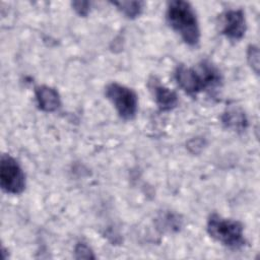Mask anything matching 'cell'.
Instances as JSON below:
<instances>
[{
    "mask_svg": "<svg viewBox=\"0 0 260 260\" xmlns=\"http://www.w3.org/2000/svg\"><path fill=\"white\" fill-rule=\"evenodd\" d=\"M175 79L186 93L195 95L203 90L214 89L221 83V74L217 67L203 60L194 67L180 64L175 70Z\"/></svg>",
    "mask_w": 260,
    "mask_h": 260,
    "instance_id": "obj_1",
    "label": "cell"
},
{
    "mask_svg": "<svg viewBox=\"0 0 260 260\" xmlns=\"http://www.w3.org/2000/svg\"><path fill=\"white\" fill-rule=\"evenodd\" d=\"M166 18L169 25L180 35L189 46H197L200 41V28L196 13L189 2L175 0L168 3Z\"/></svg>",
    "mask_w": 260,
    "mask_h": 260,
    "instance_id": "obj_2",
    "label": "cell"
},
{
    "mask_svg": "<svg viewBox=\"0 0 260 260\" xmlns=\"http://www.w3.org/2000/svg\"><path fill=\"white\" fill-rule=\"evenodd\" d=\"M206 230L213 240L226 248L238 250L246 245L244 226L236 219L224 218L217 213H212L207 219Z\"/></svg>",
    "mask_w": 260,
    "mask_h": 260,
    "instance_id": "obj_3",
    "label": "cell"
},
{
    "mask_svg": "<svg viewBox=\"0 0 260 260\" xmlns=\"http://www.w3.org/2000/svg\"><path fill=\"white\" fill-rule=\"evenodd\" d=\"M105 93L122 119L131 120L135 117L138 108V98L132 88L112 82L106 86Z\"/></svg>",
    "mask_w": 260,
    "mask_h": 260,
    "instance_id": "obj_4",
    "label": "cell"
},
{
    "mask_svg": "<svg viewBox=\"0 0 260 260\" xmlns=\"http://www.w3.org/2000/svg\"><path fill=\"white\" fill-rule=\"evenodd\" d=\"M0 186L2 190L9 194H20L25 188V175L17 162L10 154L4 153L0 159Z\"/></svg>",
    "mask_w": 260,
    "mask_h": 260,
    "instance_id": "obj_5",
    "label": "cell"
},
{
    "mask_svg": "<svg viewBox=\"0 0 260 260\" xmlns=\"http://www.w3.org/2000/svg\"><path fill=\"white\" fill-rule=\"evenodd\" d=\"M220 31L231 41H240L245 36L247 22L242 9H230L221 15Z\"/></svg>",
    "mask_w": 260,
    "mask_h": 260,
    "instance_id": "obj_6",
    "label": "cell"
},
{
    "mask_svg": "<svg viewBox=\"0 0 260 260\" xmlns=\"http://www.w3.org/2000/svg\"><path fill=\"white\" fill-rule=\"evenodd\" d=\"M37 104L40 110L44 112H55L61 106L59 92L48 85H39L35 88Z\"/></svg>",
    "mask_w": 260,
    "mask_h": 260,
    "instance_id": "obj_7",
    "label": "cell"
},
{
    "mask_svg": "<svg viewBox=\"0 0 260 260\" xmlns=\"http://www.w3.org/2000/svg\"><path fill=\"white\" fill-rule=\"evenodd\" d=\"M150 88L152 89L155 103L158 109L162 112H168L178 106V95L174 90L166 87L157 81H150Z\"/></svg>",
    "mask_w": 260,
    "mask_h": 260,
    "instance_id": "obj_8",
    "label": "cell"
},
{
    "mask_svg": "<svg viewBox=\"0 0 260 260\" xmlns=\"http://www.w3.org/2000/svg\"><path fill=\"white\" fill-rule=\"evenodd\" d=\"M221 122L224 127L237 132L244 131L248 127V119L245 112L236 105L226 107L222 113Z\"/></svg>",
    "mask_w": 260,
    "mask_h": 260,
    "instance_id": "obj_9",
    "label": "cell"
},
{
    "mask_svg": "<svg viewBox=\"0 0 260 260\" xmlns=\"http://www.w3.org/2000/svg\"><path fill=\"white\" fill-rule=\"evenodd\" d=\"M112 4L115 5L126 17L131 19L139 16L143 9V3L140 1H119L112 2Z\"/></svg>",
    "mask_w": 260,
    "mask_h": 260,
    "instance_id": "obj_10",
    "label": "cell"
},
{
    "mask_svg": "<svg viewBox=\"0 0 260 260\" xmlns=\"http://www.w3.org/2000/svg\"><path fill=\"white\" fill-rule=\"evenodd\" d=\"M247 60L252 70L259 73V49L255 45H250L247 49Z\"/></svg>",
    "mask_w": 260,
    "mask_h": 260,
    "instance_id": "obj_11",
    "label": "cell"
},
{
    "mask_svg": "<svg viewBox=\"0 0 260 260\" xmlns=\"http://www.w3.org/2000/svg\"><path fill=\"white\" fill-rule=\"evenodd\" d=\"M75 255L78 259H93L94 255L92 254L91 249L83 242L77 243L75 246Z\"/></svg>",
    "mask_w": 260,
    "mask_h": 260,
    "instance_id": "obj_12",
    "label": "cell"
},
{
    "mask_svg": "<svg viewBox=\"0 0 260 260\" xmlns=\"http://www.w3.org/2000/svg\"><path fill=\"white\" fill-rule=\"evenodd\" d=\"M73 9L80 16H87L90 10V3L88 1H73L71 3Z\"/></svg>",
    "mask_w": 260,
    "mask_h": 260,
    "instance_id": "obj_13",
    "label": "cell"
}]
</instances>
